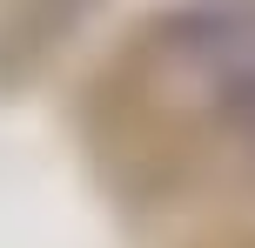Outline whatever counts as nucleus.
<instances>
[{
  "mask_svg": "<svg viewBox=\"0 0 255 248\" xmlns=\"http://www.w3.org/2000/svg\"><path fill=\"white\" fill-rule=\"evenodd\" d=\"M195 61L215 81V94L235 107V121L255 128V7L249 13H215V20L195 27Z\"/></svg>",
  "mask_w": 255,
  "mask_h": 248,
  "instance_id": "f257e3e1",
  "label": "nucleus"
}]
</instances>
